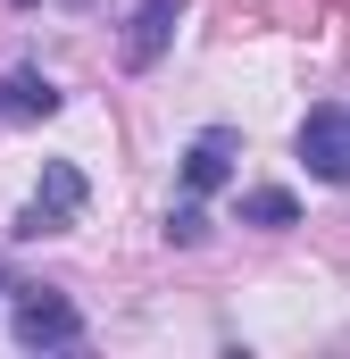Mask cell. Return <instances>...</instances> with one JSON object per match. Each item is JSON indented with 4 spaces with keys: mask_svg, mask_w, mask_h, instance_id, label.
<instances>
[{
    "mask_svg": "<svg viewBox=\"0 0 350 359\" xmlns=\"http://www.w3.org/2000/svg\"><path fill=\"white\" fill-rule=\"evenodd\" d=\"M8 334H17L25 351H76V343H84V309H76L59 284H17Z\"/></svg>",
    "mask_w": 350,
    "mask_h": 359,
    "instance_id": "1",
    "label": "cell"
},
{
    "mask_svg": "<svg viewBox=\"0 0 350 359\" xmlns=\"http://www.w3.org/2000/svg\"><path fill=\"white\" fill-rule=\"evenodd\" d=\"M0 292H17V284H8V276H0Z\"/></svg>",
    "mask_w": 350,
    "mask_h": 359,
    "instance_id": "9",
    "label": "cell"
},
{
    "mask_svg": "<svg viewBox=\"0 0 350 359\" xmlns=\"http://www.w3.org/2000/svg\"><path fill=\"white\" fill-rule=\"evenodd\" d=\"M167 243H175V251H200V243H209V209H200V192H183V201L167 209Z\"/></svg>",
    "mask_w": 350,
    "mask_h": 359,
    "instance_id": "8",
    "label": "cell"
},
{
    "mask_svg": "<svg viewBox=\"0 0 350 359\" xmlns=\"http://www.w3.org/2000/svg\"><path fill=\"white\" fill-rule=\"evenodd\" d=\"M292 151H300V168H309L317 184H350V109H342V100L309 109L300 134H292Z\"/></svg>",
    "mask_w": 350,
    "mask_h": 359,
    "instance_id": "3",
    "label": "cell"
},
{
    "mask_svg": "<svg viewBox=\"0 0 350 359\" xmlns=\"http://www.w3.org/2000/svg\"><path fill=\"white\" fill-rule=\"evenodd\" d=\"M242 226H259V234H284V226H300V201H292L284 184H259V192H242Z\"/></svg>",
    "mask_w": 350,
    "mask_h": 359,
    "instance_id": "7",
    "label": "cell"
},
{
    "mask_svg": "<svg viewBox=\"0 0 350 359\" xmlns=\"http://www.w3.org/2000/svg\"><path fill=\"white\" fill-rule=\"evenodd\" d=\"M84 201H92L84 168H76V159H50V168H42V184H34V201L17 209V226H8V234H17V243H42V234H67V226L84 217Z\"/></svg>",
    "mask_w": 350,
    "mask_h": 359,
    "instance_id": "2",
    "label": "cell"
},
{
    "mask_svg": "<svg viewBox=\"0 0 350 359\" xmlns=\"http://www.w3.org/2000/svg\"><path fill=\"white\" fill-rule=\"evenodd\" d=\"M175 17H183V0H134V25H125V42H117L125 76H150V67L167 59V42H175Z\"/></svg>",
    "mask_w": 350,
    "mask_h": 359,
    "instance_id": "4",
    "label": "cell"
},
{
    "mask_svg": "<svg viewBox=\"0 0 350 359\" xmlns=\"http://www.w3.org/2000/svg\"><path fill=\"white\" fill-rule=\"evenodd\" d=\"M234 159H242V134L234 126H209V134H192V151H183V192H225L234 184Z\"/></svg>",
    "mask_w": 350,
    "mask_h": 359,
    "instance_id": "5",
    "label": "cell"
},
{
    "mask_svg": "<svg viewBox=\"0 0 350 359\" xmlns=\"http://www.w3.org/2000/svg\"><path fill=\"white\" fill-rule=\"evenodd\" d=\"M59 100H67V92L50 84L42 67H8V76H0V117H59Z\"/></svg>",
    "mask_w": 350,
    "mask_h": 359,
    "instance_id": "6",
    "label": "cell"
}]
</instances>
